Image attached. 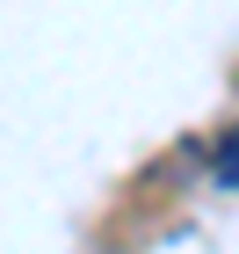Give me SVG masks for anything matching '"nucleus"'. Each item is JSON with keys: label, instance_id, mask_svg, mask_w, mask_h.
<instances>
[]
</instances>
